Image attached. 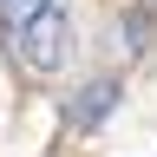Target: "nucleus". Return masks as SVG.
I'll list each match as a JSON object with an SVG mask.
<instances>
[{
	"label": "nucleus",
	"instance_id": "nucleus-1",
	"mask_svg": "<svg viewBox=\"0 0 157 157\" xmlns=\"http://www.w3.org/2000/svg\"><path fill=\"white\" fill-rule=\"evenodd\" d=\"M20 13V59H26L33 72H59L66 66V46H72V13L66 0H7Z\"/></svg>",
	"mask_w": 157,
	"mask_h": 157
},
{
	"label": "nucleus",
	"instance_id": "nucleus-2",
	"mask_svg": "<svg viewBox=\"0 0 157 157\" xmlns=\"http://www.w3.org/2000/svg\"><path fill=\"white\" fill-rule=\"evenodd\" d=\"M111 105H118V85H111V78H92V85L66 105V118H72L78 131H92V124H105V118H111Z\"/></svg>",
	"mask_w": 157,
	"mask_h": 157
}]
</instances>
